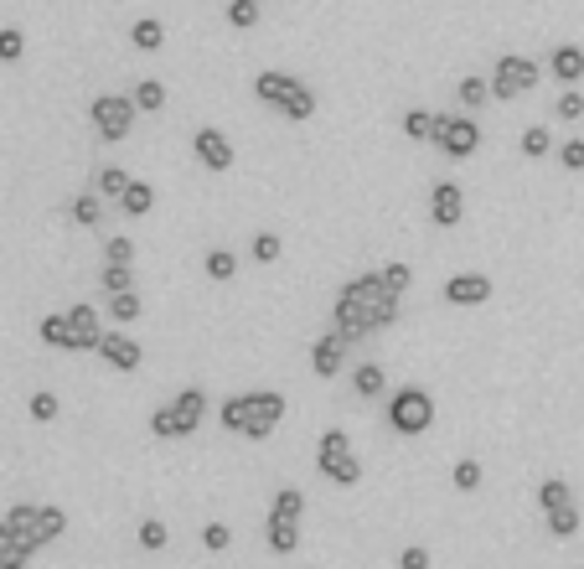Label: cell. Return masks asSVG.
I'll list each match as a JSON object with an SVG mask.
<instances>
[{
    "instance_id": "obj_1",
    "label": "cell",
    "mask_w": 584,
    "mask_h": 569,
    "mask_svg": "<svg viewBox=\"0 0 584 569\" xmlns=\"http://www.w3.org/2000/svg\"><path fill=\"white\" fill-rule=\"evenodd\" d=\"M398 301H404V295H393L383 285V269L347 280L342 295H336V306H331V337L357 347L362 337H373V332H383V326L398 321Z\"/></svg>"
},
{
    "instance_id": "obj_2",
    "label": "cell",
    "mask_w": 584,
    "mask_h": 569,
    "mask_svg": "<svg viewBox=\"0 0 584 569\" xmlns=\"http://www.w3.org/2000/svg\"><path fill=\"white\" fill-rule=\"evenodd\" d=\"M285 394H274V388H249V394H233L218 404V425L228 435H243V440H269L280 430L285 419Z\"/></svg>"
},
{
    "instance_id": "obj_3",
    "label": "cell",
    "mask_w": 584,
    "mask_h": 569,
    "mask_svg": "<svg viewBox=\"0 0 584 569\" xmlns=\"http://www.w3.org/2000/svg\"><path fill=\"white\" fill-rule=\"evenodd\" d=\"M254 99L264 104V109H274V114H280V119H295V125H300V119H311L316 114V88L311 83H305V78H290V73H259L254 78Z\"/></svg>"
},
{
    "instance_id": "obj_4",
    "label": "cell",
    "mask_w": 584,
    "mask_h": 569,
    "mask_svg": "<svg viewBox=\"0 0 584 569\" xmlns=\"http://www.w3.org/2000/svg\"><path fill=\"white\" fill-rule=\"evenodd\" d=\"M429 425H435V399H429V388H393L388 394V430L393 435H404V440H414V435H424Z\"/></svg>"
},
{
    "instance_id": "obj_5",
    "label": "cell",
    "mask_w": 584,
    "mask_h": 569,
    "mask_svg": "<svg viewBox=\"0 0 584 569\" xmlns=\"http://www.w3.org/2000/svg\"><path fill=\"white\" fill-rule=\"evenodd\" d=\"M316 471L326 476V482H336V487H357L362 482V461L352 456V435L342 425H331L321 435V445H316Z\"/></svg>"
},
{
    "instance_id": "obj_6",
    "label": "cell",
    "mask_w": 584,
    "mask_h": 569,
    "mask_svg": "<svg viewBox=\"0 0 584 569\" xmlns=\"http://www.w3.org/2000/svg\"><path fill=\"white\" fill-rule=\"evenodd\" d=\"M429 145H435L445 161H471L481 151V125L471 114H435V140Z\"/></svg>"
},
{
    "instance_id": "obj_7",
    "label": "cell",
    "mask_w": 584,
    "mask_h": 569,
    "mask_svg": "<svg viewBox=\"0 0 584 569\" xmlns=\"http://www.w3.org/2000/svg\"><path fill=\"white\" fill-rule=\"evenodd\" d=\"M135 99L130 94H99L94 104H88V119H94V135L104 140V145H119L130 130H135Z\"/></svg>"
},
{
    "instance_id": "obj_8",
    "label": "cell",
    "mask_w": 584,
    "mask_h": 569,
    "mask_svg": "<svg viewBox=\"0 0 584 569\" xmlns=\"http://www.w3.org/2000/svg\"><path fill=\"white\" fill-rule=\"evenodd\" d=\"M538 88V63L533 57H522V52H502L497 57V73H491V99L497 104H512L522 94H533Z\"/></svg>"
},
{
    "instance_id": "obj_9",
    "label": "cell",
    "mask_w": 584,
    "mask_h": 569,
    "mask_svg": "<svg viewBox=\"0 0 584 569\" xmlns=\"http://www.w3.org/2000/svg\"><path fill=\"white\" fill-rule=\"evenodd\" d=\"M99 342H104L99 311L78 301V306L68 311V352H99Z\"/></svg>"
},
{
    "instance_id": "obj_10",
    "label": "cell",
    "mask_w": 584,
    "mask_h": 569,
    "mask_svg": "<svg viewBox=\"0 0 584 569\" xmlns=\"http://www.w3.org/2000/svg\"><path fill=\"white\" fill-rule=\"evenodd\" d=\"M171 419H176V440H192L202 430V419H207V394L202 388H181V394L171 399Z\"/></svg>"
},
{
    "instance_id": "obj_11",
    "label": "cell",
    "mask_w": 584,
    "mask_h": 569,
    "mask_svg": "<svg viewBox=\"0 0 584 569\" xmlns=\"http://www.w3.org/2000/svg\"><path fill=\"white\" fill-rule=\"evenodd\" d=\"M192 151H197V161H202L207 171H228V166H233V140H228L218 125H202V130L192 135Z\"/></svg>"
},
{
    "instance_id": "obj_12",
    "label": "cell",
    "mask_w": 584,
    "mask_h": 569,
    "mask_svg": "<svg viewBox=\"0 0 584 569\" xmlns=\"http://www.w3.org/2000/svg\"><path fill=\"white\" fill-rule=\"evenodd\" d=\"M460 218H466V192H460L455 182H435V192H429V223L455 228Z\"/></svg>"
},
{
    "instance_id": "obj_13",
    "label": "cell",
    "mask_w": 584,
    "mask_h": 569,
    "mask_svg": "<svg viewBox=\"0 0 584 569\" xmlns=\"http://www.w3.org/2000/svg\"><path fill=\"white\" fill-rule=\"evenodd\" d=\"M491 290H497V285H491L486 275L466 269V275H450V280H445V301H450V306H486Z\"/></svg>"
},
{
    "instance_id": "obj_14",
    "label": "cell",
    "mask_w": 584,
    "mask_h": 569,
    "mask_svg": "<svg viewBox=\"0 0 584 569\" xmlns=\"http://www.w3.org/2000/svg\"><path fill=\"white\" fill-rule=\"evenodd\" d=\"M99 357H104L109 368H119V373H135V368L145 363V347H140L135 337H125V332H104Z\"/></svg>"
},
{
    "instance_id": "obj_15",
    "label": "cell",
    "mask_w": 584,
    "mask_h": 569,
    "mask_svg": "<svg viewBox=\"0 0 584 569\" xmlns=\"http://www.w3.org/2000/svg\"><path fill=\"white\" fill-rule=\"evenodd\" d=\"M548 73L559 78L564 88H579V78H584V47H574V42H559L548 52Z\"/></svg>"
},
{
    "instance_id": "obj_16",
    "label": "cell",
    "mask_w": 584,
    "mask_h": 569,
    "mask_svg": "<svg viewBox=\"0 0 584 569\" xmlns=\"http://www.w3.org/2000/svg\"><path fill=\"white\" fill-rule=\"evenodd\" d=\"M347 368V342H336L331 332L311 347V373L316 378H336V373H342Z\"/></svg>"
},
{
    "instance_id": "obj_17",
    "label": "cell",
    "mask_w": 584,
    "mask_h": 569,
    "mask_svg": "<svg viewBox=\"0 0 584 569\" xmlns=\"http://www.w3.org/2000/svg\"><path fill=\"white\" fill-rule=\"evenodd\" d=\"M37 513H42V507H32V502H16L11 513L0 518V523H6V528L21 538L26 549H42V528H37Z\"/></svg>"
},
{
    "instance_id": "obj_18",
    "label": "cell",
    "mask_w": 584,
    "mask_h": 569,
    "mask_svg": "<svg viewBox=\"0 0 584 569\" xmlns=\"http://www.w3.org/2000/svg\"><path fill=\"white\" fill-rule=\"evenodd\" d=\"M352 394H357V399H383V394H388V368L357 363V368H352Z\"/></svg>"
},
{
    "instance_id": "obj_19",
    "label": "cell",
    "mask_w": 584,
    "mask_h": 569,
    "mask_svg": "<svg viewBox=\"0 0 584 569\" xmlns=\"http://www.w3.org/2000/svg\"><path fill=\"white\" fill-rule=\"evenodd\" d=\"M130 47H135V52H161V47H166V21L140 16V21L130 26Z\"/></svg>"
},
{
    "instance_id": "obj_20",
    "label": "cell",
    "mask_w": 584,
    "mask_h": 569,
    "mask_svg": "<svg viewBox=\"0 0 584 569\" xmlns=\"http://www.w3.org/2000/svg\"><path fill=\"white\" fill-rule=\"evenodd\" d=\"M264 538H269L274 554H295L300 549V523L295 518H269L264 523Z\"/></svg>"
},
{
    "instance_id": "obj_21",
    "label": "cell",
    "mask_w": 584,
    "mask_h": 569,
    "mask_svg": "<svg viewBox=\"0 0 584 569\" xmlns=\"http://www.w3.org/2000/svg\"><path fill=\"white\" fill-rule=\"evenodd\" d=\"M130 182H135V176H130L125 166H99V176H94V192H99L104 202H119Z\"/></svg>"
},
{
    "instance_id": "obj_22",
    "label": "cell",
    "mask_w": 584,
    "mask_h": 569,
    "mask_svg": "<svg viewBox=\"0 0 584 569\" xmlns=\"http://www.w3.org/2000/svg\"><path fill=\"white\" fill-rule=\"evenodd\" d=\"M68 218H73L78 228H99V223H104V197H99V192L73 197V202H68Z\"/></svg>"
},
{
    "instance_id": "obj_23",
    "label": "cell",
    "mask_w": 584,
    "mask_h": 569,
    "mask_svg": "<svg viewBox=\"0 0 584 569\" xmlns=\"http://www.w3.org/2000/svg\"><path fill=\"white\" fill-rule=\"evenodd\" d=\"M455 99H460V109H466V114L486 109L491 104V78H460L455 83Z\"/></svg>"
},
{
    "instance_id": "obj_24",
    "label": "cell",
    "mask_w": 584,
    "mask_h": 569,
    "mask_svg": "<svg viewBox=\"0 0 584 569\" xmlns=\"http://www.w3.org/2000/svg\"><path fill=\"white\" fill-rule=\"evenodd\" d=\"M32 554H37V549H26L21 538H16L6 523H0V569H26V564H32Z\"/></svg>"
},
{
    "instance_id": "obj_25",
    "label": "cell",
    "mask_w": 584,
    "mask_h": 569,
    "mask_svg": "<svg viewBox=\"0 0 584 569\" xmlns=\"http://www.w3.org/2000/svg\"><path fill=\"white\" fill-rule=\"evenodd\" d=\"M130 99H135L140 114H156V109H166V83H161V78H140Z\"/></svg>"
},
{
    "instance_id": "obj_26",
    "label": "cell",
    "mask_w": 584,
    "mask_h": 569,
    "mask_svg": "<svg viewBox=\"0 0 584 569\" xmlns=\"http://www.w3.org/2000/svg\"><path fill=\"white\" fill-rule=\"evenodd\" d=\"M119 207H125L130 218H145L150 207H156V187H150V182H130L125 197H119Z\"/></svg>"
},
{
    "instance_id": "obj_27",
    "label": "cell",
    "mask_w": 584,
    "mask_h": 569,
    "mask_svg": "<svg viewBox=\"0 0 584 569\" xmlns=\"http://www.w3.org/2000/svg\"><path fill=\"white\" fill-rule=\"evenodd\" d=\"M140 311H145V301H140V290H119V295H109V316H114L119 326H130V321H140Z\"/></svg>"
},
{
    "instance_id": "obj_28",
    "label": "cell",
    "mask_w": 584,
    "mask_h": 569,
    "mask_svg": "<svg viewBox=\"0 0 584 569\" xmlns=\"http://www.w3.org/2000/svg\"><path fill=\"white\" fill-rule=\"evenodd\" d=\"M517 151L528 156V161H543L548 151H553V135H548V125H528L522 130V140H517Z\"/></svg>"
},
{
    "instance_id": "obj_29",
    "label": "cell",
    "mask_w": 584,
    "mask_h": 569,
    "mask_svg": "<svg viewBox=\"0 0 584 569\" xmlns=\"http://www.w3.org/2000/svg\"><path fill=\"white\" fill-rule=\"evenodd\" d=\"M404 135H409L414 145L435 140V109H409V114H404Z\"/></svg>"
},
{
    "instance_id": "obj_30",
    "label": "cell",
    "mask_w": 584,
    "mask_h": 569,
    "mask_svg": "<svg viewBox=\"0 0 584 569\" xmlns=\"http://www.w3.org/2000/svg\"><path fill=\"white\" fill-rule=\"evenodd\" d=\"M233 275H238V254L233 249H207V280L228 285Z\"/></svg>"
},
{
    "instance_id": "obj_31",
    "label": "cell",
    "mask_w": 584,
    "mask_h": 569,
    "mask_svg": "<svg viewBox=\"0 0 584 569\" xmlns=\"http://www.w3.org/2000/svg\"><path fill=\"white\" fill-rule=\"evenodd\" d=\"M300 513H305V492H300V487H280V492H274L269 518H295V523H300Z\"/></svg>"
},
{
    "instance_id": "obj_32",
    "label": "cell",
    "mask_w": 584,
    "mask_h": 569,
    "mask_svg": "<svg viewBox=\"0 0 584 569\" xmlns=\"http://www.w3.org/2000/svg\"><path fill=\"white\" fill-rule=\"evenodd\" d=\"M564 502H574V492H569L564 476H548V482H538V507H543V513H553V507H564Z\"/></svg>"
},
{
    "instance_id": "obj_33",
    "label": "cell",
    "mask_w": 584,
    "mask_h": 569,
    "mask_svg": "<svg viewBox=\"0 0 584 569\" xmlns=\"http://www.w3.org/2000/svg\"><path fill=\"white\" fill-rule=\"evenodd\" d=\"M548 533H553V538H574V533H579V502L553 507V513H548Z\"/></svg>"
},
{
    "instance_id": "obj_34",
    "label": "cell",
    "mask_w": 584,
    "mask_h": 569,
    "mask_svg": "<svg viewBox=\"0 0 584 569\" xmlns=\"http://www.w3.org/2000/svg\"><path fill=\"white\" fill-rule=\"evenodd\" d=\"M99 285H104V295L135 290V269H130V264H104V269H99Z\"/></svg>"
},
{
    "instance_id": "obj_35",
    "label": "cell",
    "mask_w": 584,
    "mask_h": 569,
    "mask_svg": "<svg viewBox=\"0 0 584 569\" xmlns=\"http://www.w3.org/2000/svg\"><path fill=\"white\" fill-rule=\"evenodd\" d=\"M228 26L233 32H254L259 26V0H228Z\"/></svg>"
},
{
    "instance_id": "obj_36",
    "label": "cell",
    "mask_w": 584,
    "mask_h": 569,
    "mask_svg": "<svg viewBox=\"0 0 584 569\" xmlns=\"http://www.w3.org/2000/svg\"><path fill=\"white\" fill-rule=\"evenodd\" d=\"M553 119H564V125H579V119H584V94H579V88H564V94L553 99Z\"/></svg>"
},
{
    "instance_id": "obj_37",
    "label": "cell",
    "mask_w": 584,
    "mask_h": 569,
    "mask_svg": "<svg viewBox=\"0 0 584 569\" xmlns=\"http://www.w3.org/2000/svg\"><path fill=\"white\" fill-rule=\"evenodd\" d=\"M37 337H42L47 347H57V352H68V311H63V316H42Z\"/></svg>"
},
{
    "instance_id": "obj_38",
    "label": "cell",
    "mask_w": 584,
    "mask_h": 569,
    "mask_svg": "<svg viewBox=\"0 0 584 569\" xmlns=\"http://www.w3.org/2000/svg\"><path fill=\"white\" fill-rule=\"evenodd\" d=\"M37 528H42V549H47L52 538L68 533V513H63V507H42V513H37Z\"/></svg>"
},
{
    "instance_id": "obj_39",
    "label": "cell",
    "mask_w": 584,
    "mask_h": 569,
    "mask_svg": "<svg viewBox=\"0 0 584 569\" xmlns=\"http://www.w3.org/2000/svg\"><path fill=\"white\" fill-rule=\"evenodd\" d=\"M26 414H32L37 425H52V419L63 414V404H57V394H47V388H42V394H32V404H26Z\"/></svg>"
},
{
    "instance_id": "obj_40",
    "label": "cell",
    "mask_w": 584,
    "mask_h": 569,
    "mask_svg": "<svg viewBox=\"0 0 584 569\" xmlns=\"http://www.w3.org/2000/svg\"><path fill=\"white\" fill-rule=\"evenodd\" d=\"M383 285H388L393 295H404V290L414 285V269H409L404 259H393V264H383Z\"/></svg>"
},
{
    "instance_id": "obj_41",
    "label": "cell",
    "mask_w": 584,
    "mask_h": 569,
    "mask_svg": "<svg viewBox=\"0 0 584 569\" xmlns=\"http://www.w3.org/2000/svg\"><path fill=\"white\" fill-rule=\"evenodd\" d=\"M104 264H130L135 269V238H125V233L109 238V244H104Z\"/></svg>"
},
{
    "instance_id": "obj_42",
    "label": "cell",
    "mask_w": 584,
    "mask_h": 569,
    "mask_svg": "<svg viewBox=\"0 0 584 569\" xmlns=\"http://www.w3.org/2000/svg\"><path fill=\"white\" fill-rule=\"evenodd\" d=\"M249 254H254L259 264H274V259H280V254H285V244H280V233H259V238H254V244H249Z\"/></svg>"
},
{
    "instance_id": "obj_43",
    "label": "cell",
    "mask_w": 584,
    "mask_h": 569,
    "mask_svg": "<svg viewBox=\"0 0 584 569\" xmlns=\"http://www.w3.org/2000/svg\"><path fill=\"white\" fill-rule=\"evenodd\" d=\"M21 57H26V37L16 26H6V32H0V63H21Z\"/></svg>"
},
{
    "instance_id": "obj_44",
    "label": "cell",
    "mask_w": 584,
    "mask_h": 569,
    "mask_svg": "<svg viewBox=\"0 0 584 569\" xmlns=\"http://www.w3.org/2000/svg\"><path fill=\"white\" fill-rule=\"evenodd\" d=\"M140 549H150V554L166 549V523H161V518H145V523H140Z\"/></svg>"
},
{
    "instance_id": "obj_45",
    "label": "cell",
    "mask_w": 584,
    "mask_h": 569,
    "mask_svg": "<svg viewBox=\"0 0 584 569\" xmlns=\"http://www.w3.org/2000/svg\"><path fill=\"white\" fill-rule=\"evenodd\" d=\"M481 487V461H455V492H476Z\"/></svg>"
},
{
    "instance_id": "obj_46",
    "label": "cell",
    "mask_w": 584,
    "mask_h": 569,
    "mask_svg": "<svg viewBox=\"0 0 584 569\" xmlns=\"http://www.w3.org/2000/svg\"><path fill=\"white\" fill-rule=\"evenodd\" d=\"M202 544H207L212 554H223V549L233 544V528H228V523H207V528H202Z\"/></svg>"
},
{
    "instance_id": "obj_47",
    "label": "cell",
    "mask_w": 584,
    "mask_h": 569,
    "mask_svg": "<svg viewBox=\"0 0 584 569\" xmlns=\"http://www.w3.org/2000/svg\"><path fill=\"white\" fill-rule=\"evenodd\" d=\"M559 166L564 171H584V140H564L559 145Z\"/></svg>"
},
{
    "instance_id": "obj_48",
    "label": "cell",
    "mask_w": 584,
    "mask_h": 569,
    "mask_svg": "<svg viewBox=\"0 0 584 569\" xmlns=\"http://www.w3.org/2000/svg\"><path fill=\"white\" fill-rule=\"evenodd\" d=\"M150 435H161V440H176V419H171V404H161L156 414H150Z\"/></svg>"
},
{
    "instance_id": "obj_49",
    "label": "cell",
    "mask_w": 584,
    "mask_h": 569,
    "mask_svg": "<svg viewBox=\"0 0 584 569\" xmlns=\"http://www.w3.org/2000/svg\"><path fill=\"white\" fill-rule=\"evenodd\" d=\"M398 569H429V549H419V544H409L404 554H398Z\"/></svg>"
}]
</instances>
